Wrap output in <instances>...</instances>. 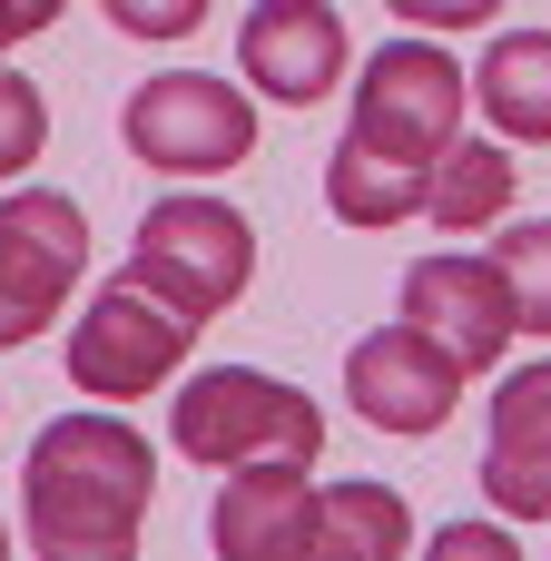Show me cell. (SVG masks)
<instances>
[{"label": "cell", "mask_w": 551, "mask_h": 561, "mask_svg": "<svg viewBox=\"0 0 551 561\" xmlns=\"http://www.w3.org/2000/svg\"><path fill=\"white\" fill-rule=\"evenodd\" d=\"M187 345H197V316H177L168 296H148L138 276H118V286H99V296L79 306V325H69V385L99 394V404H138V394L177 385Z\"/></svg>", "instance_id": "6"}, {"label": "cell", "mask_w": 551, "mask_h": 561, "mask_svg": "<svg viewBox=\"0 0 551 561\" xmlns=\"http://www.w3.org/2000/svg\"><path fill=\"white\" fill-rule=\"evenodd\" d=\"M384 10H404L414 30H483L503 0H384Z\"/></svg>", "instance_id": "19"}, {"label": "cell", "mask_w": 551, "mask_h": 561, "mask_svg": "<svg viewBox=\"0 0 551 561\" xmlns=\"http://www.w3.org/2000/svg\"><path fill=\"white\" fill-rule=\"evenodd\" d=\"M128 276H138L148 296H168L177 316L207 325V316H227V306L246 296V276H256V227H246L227 197H207V187L158 197V207L138 217Z\"/></svg>", "instance_id": "4"}, {"label": "cell", "mask_w": 551, "mask_h": 561, "mask_svg": "<svg viewBox=\"0 0 551 561\" xmlns=\"http://www.w3.org/2000/svg\"><path fill=\"white\" fill-rule=\"evenodd\" d=\"M148 493H158V454L118 414H59L20 463V513L49 561H128Z\"/></svg>", "instance_id": "2"}, {"label": "cell", "mask_w": 551, "mask_h": 561, "mask_svg": "<svg viewBox=\"0 0 551 561\" xmlns=\"http://www.w3.org/2000/svg\"><path fill=\"white\" fill-rule=\"evenodd\" d=\"M207 542L227 561H315V483L306 463H237L207 503Z\"/></svg>", "instance_id": "10"}, {"label": "cell", "mask_w": 551, "mask_h": 561, "mask_svg": "<svg viewBox=\"0 0 551 561\" xmlns=\"http://www.w3.org/2000/svg\"><path fill=\"white\" fill-rule=\"evenodd\" d=\"M0 552H10V523H0Z\"/></svg>", "instance_id": "22"}, {"label": "cell", "mask_w": 551, "mask_h": 561, "mask_svg": "<svg viewBox=\"0 0 551 561\" xmlns=\"http://www.w3.org/2000/svg\"><path fill=\"white\" fill-rule=\"evenodd\" d=\"M463 69L434 49V39H384L365 49V89H355V118L335 138V168H325V207L345 227H404L424 217V187L463 128Z\"/></svg>", "instance_id": "1"}, {"label": "cell", "mask_w": 551, "mask_h": 561, "mask_svg": "<svg viewBox=\"0 0 551 561\" xmlns=\"http://www.w3.org/2000/svg\"><path fill=\"white\" fill-rule=\"evenodd\" d=\"M434 552H463V561H513V523H444Z\"/></svg>", "instance_id": "20"}, {"label": "cell", "mask_w": 551, "mask_h": 561, "mask_svg": "<svg viewBox=\"0 0 551 561\" xmlns=\"http://www.w3.org/2000/svg\"><path fill=\"white\" fill-rule=\"evenodd\" d=\"M414 552V503L394 483H325L315 493V561H404Z\"/></svg>", "instance_id": "14"}, {"label": "cell", "mask_w": 551, "mask_h": 561, "mask_svg": "<svg viewBox=\"0 0 551 561\" xmlns=\"http://www.w3.org/2000/svg\"><path fill=\"white\" fill-rule=\"evenodd\" d=\"M513 148H493V138H454L444 148V168H434V187H424V217L434 227H493L503 207H513Z\"/></svg>", "instance_id": "15"}, {"label": "cell", "mask_w": 551, "mask_h": 561, "mask_svg": "<svg viewBox=\"0 0 551 561\" xmlns=\"http://www.w3.org/2000/svg\"><path fill=\"white\" fill-rule=\"evenodd\" d=\"M345 394H355V414H365L375 434L424 444V434L454 424V404H463V365H454L424 325H375V335L345 355Z\"/></svg>", "instance_id": "8"}, {"label": "cell", "mask_w": 551, "mask_h": 561, "mask_svg": "<svg viewBox=\"0 0 551 561\" xmlns=\"http://www.w3.org/2000/svg\"><path fill=\"white\" fill-rule=\"evenodd\" d=\"M473 99L513 148H551V30H503L473 69Z\"/></svg>", "instance_id": "13"}, {"label": "cell", "mask_w": 551, "mask_h": 561, "mask_svg": "<svg viewBox=\"0 0 551 561\" xmlns=\"http://www.w3.org/2000/svg\"><path fill=\"white\" fill-rule=\"evenodd\" d=\"M59 10H69V0H0V49H10V39H39Z\"/></svg>", "instance_id": "21"}, {"label": "cell", "mask_w": 551, "mask_h": 561, "mask_svg": "<svg viewBox=\"0 0 551 561\" xmlns=\"http://www.w3.org/2000/svg\"><path fill=\"white\" fill-rule=\"evenodd\" d=\"M168 444H177L187 463H217V473H237V463H306V473H315V454H325V414H315L286 375L207 365V375L177 385V404H168Z\"/></svg>", "instance_id": "3"}, {"label": "cell", "mask_w": 551, "mask_h": 561, "mask_svg": "<svg viewBox=\"0 0 551 561\" xmlns=\"http://www.w3.org/2000/svg\"><path fill=\"white\" fill-rule=\"evenodd\" d=\"M483 493L503 523H551V355L513 365L483 434Z\"/></svg>", "instance_id": "12"}, {"label": "cell", "mask_w": 551, "mask_h": 561, "mask_svg": "<svg viewBox=\"0 0 551 561\" xmlns=\"http://www.w3.org/2000/svg\"><path fill=\"white\" fill-rule=\"evenodd\" d=\"M207 10H217V0H108V20H118L128 39H187Z\"/></svg>", "instance_id": "18"}, {"label": "cell", "mask_w": 551, "mask_h": 561, "mask_svg": "<svg viewBox=\"0 0 551 561\" xmlns=\"http://www.w3.org/2000/svg\"><path fill=\"white\" fill-rule=\"evenodd\" d=\"M237 59L266 99L315 108L345 79V20H335V0H256L246 30H237Z\"/></svg>", "instance_id": "11"}, {"label": "cell", "mask_w": 551, "mask_h": 561, "mask_svg": "<svg viewBox=\"0 0 551 561\" xmlns=\"http://www.w3.org/2000/svg\"><path fill=\"white\" fill-rule=\"evenodd\" d=\"M404 325H424L463 375H483V365H503L513 355V286H503V266L493 256H424V266H404Z\"/></svg>", "instance_id": "9"}, {"label": "cell", "mask_w": 551, "mask_h": 561, "mask_svg": "<svg viewBox=\"0 0 551 561\" xmlns=\"http://www.w3.org/2000/svg\"><path fill=\"white\" fill-rule=\"evenodd\" d=\"M503 286H513V325L523 335H551V217H523L503 247H493Z\"/></svg>", "instance_id": "16"}, {"label": "cell", "mask_w": 551, "mask_h": 561, "mask_svg": "<svg viewBox=\"0 0 551 561\" xmlns=\"http://www.w3.org/2000/svg\"><path fill=\"white\" fill-rule=\"evenodd\" d=\"M118 138L138 168H168V178H217V168H246L256 148V99L207 79V69H158L128 89L118 108Z\"/></svg>", "instance_id": "5"}, {"label": "cell", "mask_w": 551, "mask_h": 561, "mask_svg": "<svg viewBox=\"0 0 551 561\" xmlns=\"http://www.w3.org/2000/svg\"><path fill=\"white\" fill-rule=\"evenodd\" d=\"M79 266H89V217H79V197H59V187L0 197V345H30V335L69 306Z\"/></svg>", "instance_id": "7"}, {"label": "cell", "mask_w": 551, "mask_h": 561, "mask_svg": "<svg viewBox=\"0 0 551 561\" xmlns=\"http://www.w3.org/2000/svg\"><path fill=\"white\" fill-rule=\"evenodd\" d=\"M39 138H49V108H39V89L0 69V178H10V168H30V158H39Z\"/></svg>", "instance_id": "17"}]
</instances>
